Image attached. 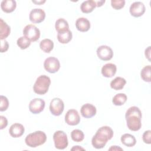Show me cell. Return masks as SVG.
<instances>
[{"instance_id":"6da1fadb","label":"cell","mask_w":151,"mask_h":151,"mask_svg":"<svg viewBox=\"0 0 151 151\" xmlns=\"http://www.w3.org/2000/svg\"><path fill=\"white\" fill-rule=\"evenodd\" d=\"M113 136V131L111 127L104 126L100 127L91 139V144L96 149L103 148L109 140Z\"/></svg>"},{"instance_id":"7a4b0ae2","label":"cell","mask_w":151,"mask_h":151,"mask_svg":"<svg viewBox=\"0 0 151 151\" xmlns=\"http://www.w3.org/2000/svg\"><path fill=\"white\" fill-rule=\"evenodd\" d=\"M142 112L139 107L132 106L129 107L126 112L125 118L127 126L132 131L136 132L142 127Z\"/></svg>"},{"instance_id":"3957f363","label":"cell","mask_w":151,"mask_h":151,"mask_svg":"<svg viewBox=\"0 0 151 151\" xmlns=\"http://www.w3.org/2000/svg\"><path fill=\"white\" fill-rule=\"evenodd\" d=\"M47 140V136L44 132L38 130L28 134L25 139L26 145L30 147H36L43 145Z\"/></svg>"},{"instance_id":"277c9868","label":"cell","mask_w":151,"mask_h":151,"mask_svg":"<svg viewBox=\"0 0 151 151\" xmlns=\"http://www.w3.org/2000/svg\"><path fill=\"white\" fill-rule=\"evenodd\" d=\"M50 84V78L46 75H41L37 78L34 84V91L40 95L45 94L48 91Z\"/></svg>"},{"instance_id":"5b68a950","label":"cell","mask_w":151,"mask_h":151,"mask_svg":"<svg viewBox=\"0 0 151 151\" xmlns=\"http://www.w3.org/2000/svg\"><path fill=\"white\" fill-rule=\"evenodd\" d=\"M53 140L55 148L60 150L65 149L68 144L67 134L61 130H57L54 133Z\"/></svg>"},{"instance_id":"8992f818","label":"cell","mask_w":151,"mask_h":151,"mask_svg":"<svg viewBox=\"0 0 151 151\" xmlns=\"http://www.w3.org/2000/svg\"><path fill=\"white\" fill-rule=\"evenodd\" d=\"M23 35L31 41L34 42L40 38V31L36 26L32 24H28L24 27Z\"/></svg>"},{"instance_id":"52a82bcc","label":"cell","mask_w":151,"mask_h":151,"mask_svg":"<svg viewBox=\"0 0 151 151\" xmlns=\"http://www.w3.org/2000/svg\"><path fill=\"white\" fill-rule=\"evenodd\" d=\"M64 104L60 98L55 97L52 99L50 104V111L54 116H60L64 111Z\"/></svg>"},{"instance_id":"ba28073f","label":"cell","mask_w":151,"mask_h":151,"mask_svg":"<svg viewBox=\"0 0 151 151\" xmlns=\"http://www.w3.org/2000/svg\"><path fill=\"white\" fill-rule=\"evenodd\" d=\"M45 70L50 73H55L57 72L60 68L59 60L54 57H50L46 58L44 63Z\"/></svg>"},{"instance_id":"9c48e42d","label":"cell","mask_w":151,"mask_h":151,"mask_svg":"<svg viewBox=\"0 0 151 151\" xmlns=\"http://www.w3.org/2000/svg\"><path fill=\"white\" fill-rule=\"evenodd\" d=\"M97 55L101 60L109 61L112 58L113 52L110 47L103 45L97 48Z\"/></svg>"},{"instance_id":"30bf717a","label":"cell","mask_w":151,"mask_h":151,"mask_svg":"<svg viewBox=\"0 0 151 151\" xmlns=\"http://www.w3.org/2000/svg\"><path fill=\"white\" fill-rule=\"evenodd\" d=\"M45 101L41 99L35 98L32 99L29 104V110L33 114H39L44 109Z\"/></svg>"},{"instance_id":"8fae6325","label":"cell","mask_w":151,"mask_h":151,"mask_svg":"<svg viewBox=\"0 0 151 151\" xmlns=\"http://www.w3.org/2000/svg\"><path fill=\"white\" fill-rule=\"evenodd\" d=\"M65 122L70 126L77 125L80 122V117L78 111L75 109H70L65 115Z\"/></svg>"},{"instance_id":"7c38bea8","label":"cell","mask_w":151,"mask_h":151,"mask_svg":"<svg viewBox=\"0 0 151 151\" xmlns=\"http://www.w3.org/2000/svg\"><path fill=\"white\" fill-rule=\"evenodd\" d=\"M146 8L143 3L140 1H136L132 3L130 6L129 11L130 14L134 17H139L144 14Z\"/></svg>"},{"instance_id":"4fadbf2b","label":"cell","mask_w":151,"mask_h":151,"mask_svg":"<svg viewBox=\"0 0 151 151\" xmlns=\"http://www.w3.org/2000/svg\"><path fill=\"white\" fill-rule=\"evenodd\" d=\"M45 18L44 11L40 8H35L31 11L29 15V20L33 23H40L42 22Z\"/></svg>"},{"instance_id":"5bb4252c","label":"cell","mask_w":151,"mask_h":151,"mask_svg":"<svg viewBox=\"0 0 151 151\" xmlns=\"http://www.w3.org/2000/svg\"><path fill=\"white\" fill-rule=\"evenodd\" d=\"M97 110L96 107L90 103L83 104L80 109V113L83 117L89 119L94 116L96 114Z\"/></svg>"},{"instance_id":"9a60e30c","label":"cell","mask_w":151,"mask_h":151,"mask_svg":"<svg viewBox=\"0 0 151 151\" xmlns=\"http://www.w3.org/2000/svg\"><path fill=\"white\" fill-rule=\"evenodd\" d=\"M117 67L114 64L107 63L102 67L101 72L104 77L110 78L115 75Z\"/></svg>"},{"instance_id":"2e32d148","label":"cell","mask_w":151,"mask_h":151,"mask_svg":"<svg viewBox=\"0 0 151 151\" xmlns=\"http://www.w3.org/2000/svg\"><path fill=\"white\" fill-rule=\"evenodd\" d=\"M25 129L22 124L20 123H14L11 126L9 129V133L12 137H19L24 133Z\"/></svg>"},{"instance_id":"e0dca14e","label":"cell","mask_w":151,"mask_h":151,"mask_svg":"<svg viewBox=\"0 0 151 151\" xmlns=\"http://www.w3.org/2000/svg\"><path fill=\"white\" fill-rule=\"evenodd\" d=\"M90 22L86 18H79L76 21V27L77 30L81 32H87L90 28Z\"/></svg>"},{"instance_id":"ac0fdd59","label":"cell","mask_w":151,"mask_h":151,"mask_svg":"<svg viewBox=\"0 0 151 151\" xmlns=\"http://www.w3.org/2000/svg\"><path fill=\"white\" fill-rule=\"evenodd\" d=\"M17 6L16 1L14 0H3L1 3L2 10L6 13L13 12Z\"/></svg>"},{"instance_id":"d6986e66","label":"cell","mask_w":151,"mask_h":151,"mask_svg":"<svg viewBox=\"0 0 151 151\" xmlns=\"http://www.w3.org/2000/svg\"><path fill=\"white\" fill-rule=\"evenodd\" d=\"M96 7L95 1L87 0L83 2L80 5V9L82 12L88 14L91 12Z\"/></svg>"},{"instance_id":"ffe728a7","label":"cell","mask_w":151,"mask_h":151,"mask_svg":"<svg viewBox=\"0 0 151 151\" xmlns=\"http://www.w3.org/2000/svg\"><path fill=\"white\" fill-rule=\"evenodd\" d=\"M121 142L126 146L133 147L136 143V140L134 136L129 133H125L121 136Z\"/></svg>"},{"instance_id":"44dd1931","label":"cell","mask_w":151,"mask_h":151,"mask_svg":"<svg viewBox=\"0 0 151 151\" xmlns=\"http://www.w3.org/2000/svg\"><path fill=\"white\" fill-rule=\"evenodd\" d=\"M11 32L10 27L2 19H0V39L5 40Z\"/></svg>"},{"instance_id":"7402d4cb","label":"cell","mask_w":151,"mask_h":151,"mask_svg":"<svg viewBox=\"0 0 151 151\" xmlns=\"http://www.w3.org/2000/svg\"><path fill=\"white\" fill-rule=\"evenodd\" d=\"M126 83V80L121 77H117L110 82V87L115 90H122Z\"/></svg>"},{"instance_id":"603a6c76","label":"cell","mask_w":151,"mask_h":151,"mask_svg":"<svg viewBox=\"0 0 151 151\" xmlns=\"http://www.w3.org/2000/svg\"><path fill=\"white\" fill-rule=\"evenodd\" d=\"M40 47L44 52L49 53L54 48V42L50 39L45 38L41 41L40 43Z\"/></svg>"},{"instance_id":"cb8c5ba5","label":"cell","mask_w":151,"mask_h":151,"mask_svg":"<svg viewBox=\"0 0 151 151\" xmlns=\"http://www.w3.org/2000/svg\"><path fill=\"white\" fill-rule=\"evenodd\" d=\"M55 28L58 32H64L69 30V25L64 18H59L55 21Z\"/></svg>"},{"instance_id":"d4e9b609","label":"cell","mask_w":151,"mask_h":151,"mask_svg":"<svg viewBox=\"0 0 151 151\" xmlns=\"http://www.w3.org/2000/svg\"><path fill=\"white\" fill-rule=\"evenodd\" d=\"M72 37H73L72 32L70 29L64 32H58V34H57L58 41L61 44L68 43L71 40Z\"/></svg>"},{"instance_id":"484cf974","label":"cell","mask_w":151,"mask_h":151,"mask_svg":"<svg viewBox=\"0 0 151 151\" xmlns=\"http://www.w3.org/2000/svg\"><path fill=\"white\" fill-rule=\"evenodd\" d=\"M127 96L124 93H118L116 94L112 99V102L115 106L123 105L127 101Z\"/></svg>"},{"instance_id":"4316f807","label":"cell","mask_w":151,"mask_h":151,"mask_svg":"<svg viewBox=\"0 0 151 151\" xmlns=\"http://www.w3.org/2000/svg\"><path fill=\"white\" fill-rule=\"evenodd\" d=\"M150 71L151 66L150 65L145 66L141 70L140 76L142 80L146 82H150Z\"/></svg>"},{"instance_id":"83f0119b","label":"cell","mask_w":151,"mask_h":151,"mask_svg":"<svg viewBox=\"0 0 151 151\" xmlns=\"http://www.w3.org/2000/svg\"><path fill=\"white\" fill-rule=\"evenodd\" d=\"M71 139L76 142H82L84 138V134L83 132L79 129L73 130L71 132Z\"/></svg>"},{"instance_id":"f1b7e54d","label":"cell","mask_w":151,"mask_h":151,"mask_svg":"<svg viewBox=\"0 0 151 151\" xmlns=\"http://www.w3.org/2000/svg\"><path fill=\"white\" fill-rule=\"evenodd\" d=\"M31 41L27 37H25V36H22L19 37L17 40V44L21 49L25 50L31 45Z\"/></svg>"},{"instance_id":"f546056e","label":"cell","mask_w":151,"mask_h":151,"mask_svg":"<svg viewBox=\"0 0 151 151\" xmlns=\"http://www.w3.org/2000/svg\"><path fill=\"white\" fill-rule=\"evenodd\" d=\"M0 111H4L6 110L9 106V101L8 99L5 96L1 95L0 96Z\"/></svg>"},{"instance_id":"4dcf8cb0","label":"cell","mask_w":151,"mask_h":151,"mask_svg":"<svg viewBox=\"0 0 151 151\" xmlns=\"http://www.w3.org/2000/svg\"><path fill=\"white\" fill-rule=\"evenodd\" d=\"M124 5H125L124 0H111V5L112 8L117 10L123 8Z\"/></svg>"},{"instance_id":"1f68e13d","label":"cell","mask_w":151,"mask_h":151,"mask_svg":"<svg viewBox=\"0 0 151 151\" xmlns=\"http://www.w3.org/2000/svg\"><path fill=\"white\" fill-rule=\"evenodd\" d=\"M143 141L146 144L151 143V130H148L145 131L142 136Z\"/></svg>"},{"instance_id":"d6a6232c","label":"cell","mask_w":151,"mask_h":151,"mask_svg":"<svg viewBox=\"0 0 151 151\" xmlns=\"http://www.w3.org/2000/svg\"><path fill=\"white\" fill-rule=\"evenodd\" d=\"M9 48V44L7 41L5 40H1V52H6Z\"/></svg>"},{"instance_id":"836d02e7","label":"cell","mask_w":151,"mask_h":151,"mask_svg":"<svg viewBox=\"0 0 151 151\" xmlns=\"http://www.w3.org/2000/svg\"><path fill=\"white\" fill-rule=\"evenodd\" d=\"M0 129H3L8 125V120L6 118L3 116H0Z\"/></svg>"},{"instance_id":"e575fe53","label":"cell","mask_w":151,"mask_h":151,"mask_svg":"<svg viewBox=\"0 0 151 151\" xmlns=\"http://www.w3.org/2000/svg\"><path fill=\"white\" fill-rule=\"evenodd\" d=\"M150 46H149L147 48H146L145 51V55L146 58L148 59L149 61H150Z\"/></svg>"},{"instance_id":"d590c367","label":"cell","mask_w":151,"mask_h":151,"mask_svg":"<svg viewBox=\"0 0 151 151\" xmlns=\"http://www.w3.org/2000/svg\"><path fill=\"white\" fill-rule=\"evenodd\" d=\"M71 150H84L85 149L80 147V146H74L71 149Z\"/></svg>"},{"instance_id":"8d00e7d4","label":"cell","mask_w":151,"mask_h":151,"mask_svg":"<svg viewBox=\"0 0 151 151\" xmlns=\"http://www.w3.org/2000/svg\"><path fill=\"white\" fill-rule=\"evenodd\" d=\"M96 4V6L99 7V6H101L105 2V1H95Z\"/></svg>"},{"instance_id":"74e56055","label":"cell","mask_w":151,"mask_h":151,"mask_svg":"<svg viewBox=\"0 0 151 151\" xmlns=\"http://www.w3.org/2000/svg\"><path fill=\"white\" fill-rule=\"evenodd\" d=\"M110 150H123V149H122L121 147H117V146H112L110 149Z\"/></svg>"},{"instance_id":"f35d334b","label":"cell","mask_w":151,"mask_h":151,"mask_svg":"<svg viewBox=\"0 0 151 151\" xmlns=\"http://www.w3.org/2000/svg\"><path fill=\"white\" fill-rule=\"evenodd\" d=\"M32 2L36 4H38V5H41L44 2H45V1H32Z\"/></svg>"}]
</instances>
